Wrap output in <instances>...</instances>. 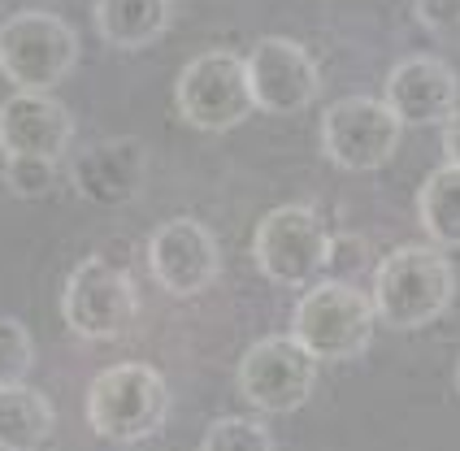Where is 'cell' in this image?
Returning a JSON list of instances; mask_svg holds the SVG:
<instances>
[{"mask_svg":"<svg viewBox=\"0 0 460 451\" xmlns=\"http://www.w3.org/2000/svg\"><path fill=\"white\" fill-rule=\"evenodd\" d=\"M383 101L400 113L404 126H443L460 104V78L438 57H404L386 75Z\"/></svg>","mask_w":460,"mask_h":451,"instance_id":"14","label":"cell"},{"mask_svg":"<svg viewBox=\"0 0 460 451\" xmlns=\"http://www.w3.org/2000/svg\"><path fill=\"white\" fill-rule=\"evenodd\" d=\"M200 451H274V434L252 417H217L205 429Z\"/></svg>","mask_w":460,"mask_h":451,"instance_id":"18","label":"cell"},{"mask_svg":"<svg viewBox=\"0 0 460 451\" xmlns=\"http://www.w3.org/2000/svg\"><path fill=\"white\" fill-rule=\"evenodd\" d=\"M61 317L78 339L113 343L135 322V282L109 256H87V261L75 265V274L66 278Z\"/></svg>","mask_w":460,"mask_h":451,"instance_id":"8","label":"cell"},{"mask_svg":"<svg viewBox=\"0 0 460 451\" xmlns=\"http://www.w3.org/2000/svg\"><path fill=\"white\" fill-rule=\"evenodd\" d=\"M170 417V386L144 360H122L92 377L87 386V426L109 443L153 438Z\"/></svg>","mask_w":460,"mask_h":451,"instance_id":"2","label":"cell"},{"mask_svg":"<svg viewBox=\"0 0 460 451\" xmlns=\"http://www.w3.org/2000/svg\"><path fill=\"white\" fill-rule=\"evenodd\" d=\"M170 4L174 0H96L92 18H96V31L109 49L139 52L165 35Z\"/></svg>","mask_w":460,"mask_h":451,"instance_id":"15","label":"cell"},{"mask_svg":"<svg viewBox=\"0 0 460 451\" xmlns=\"http://www.w3.org/2000/svg\"><path fill=\"white\" fill-rule=\"evenodd\" d=\"M412 9L430 35H443V40L460 35V0H412Z\"/></svg>","mask_w":460,"mask_h":451,"instance_id":"21","label":"cell"},{"mask_svg":"<svg viewBox=\"0 0 460 451\" xmlns=\"http://www.w3.org/2000/svg\"><path fill=\"white\" fill-rule=\"evenodd\" d=\"M404 122L378 96H343L322 113V152L326 161L352 174L383 170L400 148Z\"/></svg>","mask_w":460,"mask_h":451,"instance_id":"7","label":"cell"},{"mask_svg":"<svg viewBox=\"0 0 460 451\" xmlns=\"http://www.w3.org/2000/svg\"><path fill=\"white\" fill-rule=\"evenodd\" d=\"M443 152H447L452 165H460V104H456V113L443 122Z\"/></svg>","mask_w":460,"mask_h":451,"instance_id":"22","label":"cell"},{"mask_svg":"<svg viewBox=\"0 0 460 451\" xmlns=\"http://www.w3.org/2000/svg\"><path fill=\"white\" fill-rule=\"evenodd\" d=\"M35 365V339L22 322L13 317H0V386L9 382H22Z\"/></svg>","mask_w":460,"mask_h":451,"instance_id":"19","label":"cell"},{"mask_svg":"<svg viewBox=\"0 0 460 451\" xmlns=\"http://www.w3.org/2000/svg\"><path fill=\"white\" fill-rule=\"evenodd\" d=\"M174 104H179L182 122L196 126V130H234L239 122H248V113L256 109L248 61L226 49L191 57L179 70Z\"/></svg>","mask_w":460,"mask_h":451,"instance_id":"6","label":"cell"},{"mask_svg":"<svg viewBox=\"0 0 460 451\" xmlns=\"http://www.w3.org/2000/svg\"><path fill=\"white\" fill-rule=\"evenodd\" d=\"M456 395H460V360H456Z\"/></svg>","mask_w":460,"mask_h":451,"instance_id":"23","label":"cell"},{"mask_svg":"<svg viewBox=\"0 0 460 451\" xmlns=\"http://www.w3.org/2000/svg\"><path fill=\"white\" fill-rule=\"evenodd\" d=\"M378 326V308L374 296L357 291L352 282H313L296 313H291V334L305 343L322 365H339V360H352L369 348Z\"/></svg>","mask_w":460,"mask_h":451,"instance_id":"3","label":"cell"},{"mask_svg":"<svg viewBox=\"0 0 460 451\" xmlns=\"http://www.w3.org/2000/svg\"><path fill=\"white\" fill-rule=\"evenodd\" d=\"M52 170H57V161H40V156H4V187L13 191V196H44L52 187Z\"/></svg>","mask_w":460,"mask_h":451,"instance_id":"20","label":"cell"},{"mask_svg":"<svg viewBox=\"0 0 460 451\" xmlns=\"http://www.w3.org/2000/svg\"><path fill=\"white\" fill-rule=\"evenodd\" d=\"M57 412L44 391L9 382L0 386V451H40L49 443Z\"/></svg>","mask_w":460,"mask_h":451,"instance_id":"16","label":"cell"},{"mask_svg":"<svg viewBox=\"0 0 460 451\" xmlns=\"http://www.w3.org/2000/svg\"><path fill=\"white\" fill-rule=\"evenodd\" d=\"M148 270H153L161 291L191 300L217 282L222 248L200 217H170V222L156 226L153 239H148Z\"/></svg>","mask_w":460,"mask_h":451,"instance_id":"10","label":"cell"},{"mask_svg":"<svg viewBox=\"0 0 460 451\" xmlns=\"http://www.w3.org/2000/svg\"><path fill=\"white\" fill-rule=\"evenodd\" d=\"M75 144V118L52 92H13L0 104V152L61 161Z\"/></svg>","mask_w":460,"mask_h":451,"instance_id":"12","label":"cell"},{"mask_svg":"<svg viewBox=\"0 0 460 451\" xmlns=\"http://www.w3.org/2000/svg\"><path fill=\"white\" fill-rule=\"evenodd\" d=\"M331 230L308 204H282L256 222L252 261L279 287H313L317 274L331 265Z\"/></svg>","mask_w":460,"mask_h":451,"instance_id":"5","label":"cell"},{"mask_svg":"<svg viewBox=\"0 0 460 451\" xmlns=\"http://www.w3.org/2000/svg\"><path fill=\"white\" fill-rule=\"evenodd\" d=\"M243 61H248V83H252V101L261 113H274V118L305 113L322 92V70L313 52L296 40L265 35L256 40V49Z\"/></svg>","mask_w":460,"mask_h":451,"instance_id":"11","label":"cell"},{"mask_svg":"<svg viewBox=\"0 0 460 451\" xmlns=\"http://www.w3.org/2000/svg\"><path fill=\"white\" fill-rule=\"evenodd\" d=\"M369 296L386 330H421L452 308L456 270L438 243H404L378 261Z\"/></svg>","mask_w":460,"mask_h":451,"instance_id":"1","label":"cell"},{"mask_svg":"<svg viewBox=\"0 0 460 451\" xmlns=\"http://www.w3.org/2000/svg\"><path fill=\"white\" fill-rule=\"evenodd\" d=\"M148 178V152L135 135H118V139H101L92 148H83L70 165V182L87 204L101 208H122L144 191Z\"/></svg>","mask_w":460,"mask_h":451,"instance_id":"13","label":"cell"},{"mask_svg":"<svg viewBox=\"0 0 460 451\" xmlns=\"http://www.w3.org/2000/svg\"><path fill=\"white\" fill-rule=\"evenodd\" d=\"M78 31L49 9H22L0 22V75L18 92H52L75 75Z\"/></svg>","mask_w":460,"mask_h":451,"instance_id":"4","label":"cell"},{"mask_svg":"<svg viewBox=\"0 0 460 451\" xmlns=\"http://www.w3.org/2000/svg\"><path fill=\"white\" fill-rule=\"evenodd\" d=\"M421 230L438 248H460V165H438L417 191Z\"/></svg>","mask_w":460,"mask_h":451,"instance_id":"17","label":"cell"},{"mask_svg":"<svg viewBox=\"0 0 460 451\" xmlns=\"http://www.w3.org/2000/svg\"><path fill=\"white\" fill-rule=\"evenodd\" d=\"M317 356L296 334L256 339L239 360V395L261 412H296L317 386Z\"/></svg>","mask_w":460,"mask_h":451,"instance_id":"9","label":"cell"}]
</instances>
